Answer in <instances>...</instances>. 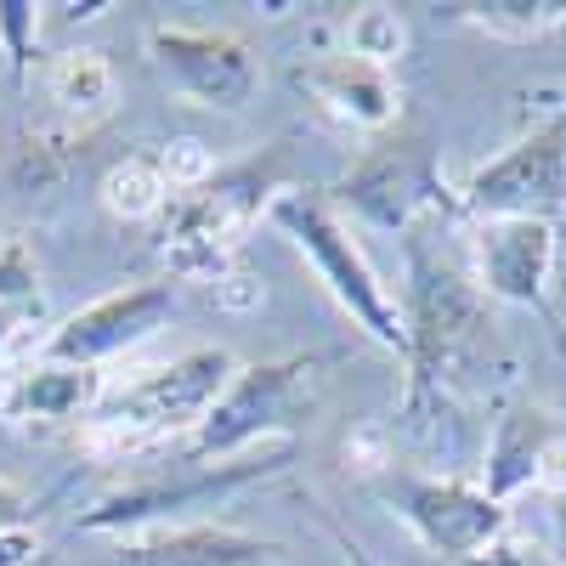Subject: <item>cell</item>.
Here are the masks:
<instances>
[{
    "mask_svg": "<svg viewBox=\"0 0 566 566\" xmlns=\"http://www.w3.org/2000/svg\"><path fill=\"white\" fill-rule=\"evenodd\" d=\"M352 205L374 221V227H408L413 210L437 193V176H431V154L424 148H391V154H374L352 181H346Z\"/></svg>",
    "mask_w": 566,
    "mask_h": 566,
    "instance_id": "4fadbf2b",
    "label": "cell"
},
{
    "mask_svg": "<svg viewBox=\"0 0 566 566\" xmlns=\"http://www.w3.org/2000/svg\"><path fill=\"white\" fill-rule=\"evenodd\" d=\"M413 283L419 290H413V335H408V346H419L424 363H442L476 335L482 301L470 295L453 272H437L424 255H413Z\"/></svg>",
    "mask_w": 566,
    "mask_h": 566,
    "instance_id": "7c38bea8",
    "label": "cell"
},
{
    "mask_svg": "<svg viewBox=\"0 0 566 566\" xmlns=\"http://www.w3.org/2000/svg\"><path fill=\"white\" fill-rule=\"evenodd\" d=\"M476 566H549L544 549H510V544H493Z\"/></svg>",
    "mask_w": 566,
    "mask_h": 566,
    "instance_id": "4316f807",
    "label": "cell"
},
{
    "mask_svg": "<svg viewBox=\"0 0 566 566\" xmlns=\"http://www.w3.org/2000/svg\"><path fill=\"white\" fill-rule=\"evenodd\" d=\"M277 544L239 533V527H142L136 538H119L108 566H277Z\"/></svg>",
    "mask_w": 566,
    "mask_h": 566,
    "instance_id": "9c48e42d",
    "label": "cell"
},
{
    "mask_svg": "<svg viewBox=\"0 0 566 566\" xmlns=\"http://www.w3.org/2000/svg\"><path fill=\"white\" fill-rule=\"evenodd\" d=\"M97 402H103V374L69 363H34L7 386V408L18 419H80Z\"/></svg>",
    "mask_w": 566,
    "mask_h": 566,
    "instance_id": "5bb4252c",
    "label": "cell"
},
{
    "mask_svg": "<svg viewBox=\"0 0 566 566\" xmlns=\"http://www.w3.org/2000/svg\"><path fill=\"white\" fill-rule=\"evenodd\" d=\"M482 29L510 34V40H533L555 23H566V7H549V0H488V7H464Z\"/></svg>",
    "mask_w": 566,
    "mask_h": 566,
    "instance_id": "ffe728a7",
    "label": "cell"
},
{
    "mask_svg": "<svg viewBox=\"0 0 566 566\" xmlns=\"http://www.w3.org/2000/svg\"><path fill=\"white\" fill-rule=\"evenodd\" d=\"M476 255H482L488 295L538 306L549 266H555V227L544 216H493L476 232Z\"/></svg>",
    "mask_w": 566,
    "mask_h": 566,
    "instance_id": "30bf717a",
    "label": "cell"
},
{
    "mask_svg": "<svg viewBox=\"0 0 566 566\" xmlns=\"http://www.w3.org/2000/svg\"><path fill=\"white\" fill-rule=\"evenodd\" d=\"M159 170H165V181H170V193H193V187H205V181L216 176V159H210L205 142L181 136V142H170V148L159 154Z\"/></svg>",
    "mask_w": 566,
    "mask_h": 566,
    "instance_id": "44dd1931",
    "label": "cell"
},
{
    "mask_svg": "<svg viewBox=\"0 0 566 566\" xmlns=\"http://www.w3.org/2000/svg\"><path fill=\"white\" fill-rule=\"evenodd\" d=\"M40 7H29V0H0V40H7V52H12V69H23L29 63V52H34V18Z\"/></svg>",
    "mask_w": 566,
    "mask_h": 566,
    "instance_id": "7402d4cb",
    "label": "cell"
},
{
    "mask_svg": "<svg viewBox=\"0 0 566 566\" xmlns=\"http://www.w3.org/2000/svg\"><path fill=\"white\" fill-rule=\"evenodd\" d=\"M533 482L549 488V493H566V437H560V431L544 442V453H538V464H533Z\"/></svg>",
    "mask_w": 566,
    "mask_h": 566,
    "instance_id": "cb8c5ba5",
    "label": "cell"
},
{
    "mask_svg": "<svg viewBox=\"0 0 566 566\" xmlns=\"http://www.w3.org/2000/svg\"><path fill=\"white\" fill-rule=\"evenodd\" d=\"M34 290V255L18 239H0V306Z\"/></svg>",
    "mask_w": 566,
    "mask_h": 566,
    "instance_id": "603a6c76",
    "label": "cell"
},
{
    "mask_svg": "<svg viewBox=\"0 0 566 566\" xmlns=\"http://www.w3.org/2000/svg\"><path fill=\"white\" fill-rule=\"evenodd\" d=\"M45 91L69 119H97L114 103V69L103 52H63L45 69Z\"/></svg>",
    "mask_w": 566,
    "mask_h": 566,
    "instance_id": "2e32d148",
    "label": "cell"
},
{
    "mask_svg": "<svg viewBox=\"0 0 566 566\" xmlns=\"http://www.w3.org/2000/svg\"><path fill=\"white\" fill-rule=\"evenodd\" d=\"M560 181H566V114L538 125L533 136H522L515 148H504L493 165H482L470 176L464 199L488 221L493 216H533V205L560 199Z\"/></svg>",
    "mask_w": 566,
    "mask_h": 566,
    "instance_id": "52a82bcc",
    "label": "cell"
},
{
    "mask_svg": "<svg viewBox=\"0 0 566 566\" xmlns=\"http://www.w3.org/2000/svg\"><path fill=\"white\" fill-rule=\"evenodd\" d=\"M402 522L431 544L448 560H482L504 533H510V515L493 493L482 488H464V482H424V476H391L380 488Z\"/></svg>",
    "mask_w": 566,
    "mask_h": 566,
    "instance_id": "277c9868",
    "label": "cell"
},
{
    "mask_svg": "<svg viewBox=\"0 0 566 566\" xmlns=\"http://www.w3.org/2000/svg\"><path fill=\"white\" fill-rule=\"evenodd\" d=\"M23 515H29V499H23V488H12L7 476H0V533L23 527Z\"/></svg>",
    "mask_w": 566,
    "mask_h": 566,
    "instance_id": "484cf974",
    "label": "cell"
},
{
    "mask_svg": "<svg viewBox=\"0 0 566 566\" xmlns=\"http://www.w3.org/2000/svg\"><path fill=\"white\" fill-rule=\"evenodd\" d=\"M335 538H340V549H346V555H352V566H374V560H368V555H363V549H357V544H352V538H346V533H340V527H335Z\"/></svg>",
    "mask_w": 566,
    "mask_h": 566,
    "instance_id": "f1b7e54d",
    "label": "cell"
},
{
    "mask_svg": "<svg viewBox=\"0 0 566 566\" xmlns=\"http://www.w3.org/2000/svg\"><path fill=\"white\" fill-rule=\"evenodd\" d=\"M232 374H239L232 352L199 346L165 368H148L142 380H130L119 391H103V402L91 408V431L108 448H142L170 431H187V424H205V413L216 408Z\"/></svg>",
    "mask_w": 566,
    "mask_h": 566,
    "instance_id": "6da1fadb",
    "label": "cell"
},
{
    "mask_svg": "<svg viewBox=\"0 0 566 566\" xmlns=\"http://www.w3.org/2000/svg\"><path fill=\"white\" fill-rule=\"evenodd\" d=\"M402 45H408V29H402V18H397L391 7H363V12H352V23H346V57H352V63L386 74V69L402 57Z\"/></svg>",
    "mask_w": 566,
    "mask_h": 566,
    "instance_id": "d6986e66",
    "label": "cell"
},
{
    "mask_svg": "<svg viewBox=\"0 0 566 566\" xmlns=\"http://www.w3.org/2000/svg\"><path fill=\"white\" fill-rule=\"evenodd\" d=\"M12 328H18V317H12V306H0V352L12 346Z\"/></svg>",
    "mask_w": 566,
    "mask_h": 566,
    "instance_id": "83f0119b",
    "label": "cell"
},
{
    "mask_svg": "<svg viewBox=\"0 0 566 566\" xmlns=\"http://www.w3.org/2000/svg\"><path fill=\"white\" fill-rule=\"evenodd\" d=\"M272 221L295 239V250L317 266V277L328 283L335 295L374 340L391 346V352H408V323L397 312V301L386 295V283L374 277V266L363 261V250L346 239V227L335 221V210H323L317 199L306 193H277L272 199Z\"/></svg>",
    "mask_w": 566,
    "mask_h": 566,
    "instance_id": "7a4b0ae2",
    "label": "cell"
},
{
    "mask_svg": "<svg viewBox=\"0 0 566 566\" xmlns=\"http://www.w3.org/2000/svg\"><path fill=\"white\" fill-rule=\"evenodd\" d=\"M176 312V295L165 283H136V290L103 295L85 312L63 317L57 335L40 346V363H69V368H97L119 352H130L136 340H148L154 328H165V317Z\"/></svg>",
    "mask_w": 566,
    "mask_h": 566,
    "instance_id": "8992f818",
    "label": "cell"
},
{
    "mask_svg": "<svg viewBox=\"0 0 566 566\" xmlns=\"http://www.w3.org/2000/svg\"><path fill=\"white\" fill-rule=\"evenodd\" d=\"M306 363L290 357V363H255V368H239L227 380V391L216 397V408L205 413L199 437H193V453L199 459H227L239 453L250 442H261L272 424L283 419V408H290L295 386H301Z\"/></svg>",
    "mask_w": 566,
    "mask_h": 566,
    "instance_id": "ba28073f",
    "label": "cell"
},
{
    "mask_svg": "<svg viewBox=\"0 0 566 566\" xmlns=\"http://www.w3.org/2000/svg\"><path fill=\"white\" fill-rule=\"evenodd\" d=\"M34 555H40L34 533H23V527H12V533H0V566H29Z\"/></svg>",
    "mask_w": 566,
    "mask_h": 566,
    "instance_id": "d4e9b609",
    "label": "cell"
},
{
    "mask_svg": "<svg viewBox=\"0 0 566 566\" xmlns=\"http://www.w3.org/2000/svg\"><path fill=\"white\" fill-rule=\"evenodd\" d=\"M290 459V448H266L261 459H239V464H193L187 482H154V488H130V493H114L103 499L91 515H80L85 533H103V527H136V522H154L165 510H181V504H199V499H221L232 488H244L266 470H277Z\"/></svg>",
    "mask_w": 566,
    "mask_h": 566,
    "instance_id": "8fae6325",
    "label": "cell"
},
{
    "mask_svg": "<svg viewBox=\"0 0 566 566\" xmlns=\"http://www.w3.org/2000/svg\"><path fill=\"white\" fill-rule=\"evenodd\" d=\"M154 63L170 74V85L181 97H193L205 108H244L261 85V69L250 57V45L227 29H187V23H165L154 29Z\"/></svg>",
    "mask_w": 566,
    "mask_h": 566,
    "instance_id": "5b68a950",
    "label": "cell"
},
{
    "mask_svg": "<svg viewBox=\"0 0 566 566\" xmlns=\"http://www.w3.org/2000/svg\"><path fill=\"white\" fill-rule=\"evenodd\" d=\"M7 386H12V380H7V368H0V402H7Z\"/></svg>",
    "mask_w": 566,
    "mask_h": 566,
    "instance_id": "f546056e",
    "label": "cell"
},
{
    "mask_svg": "<svg viewBox=\"0 0 566 566\" xmlns=\"http://www.w3.org/2000/svg\"><path fill=\"white\" fill-rule=\"evenodd\" d=\"M103 205L119 221H148L170 205V181L159 170V159H125L103 176Z\"/></svg>",
    "mask_w": 566,
    "mask_h": 566,
    "instance_id": "ac0fdd59",
    "label": "cell"
},
{
    "mask_svg": "<svg viewBox=\"0 0 566 566\" xmlns=\"http://www.w3.org/2000/svg\"><path fill=\"white\" fill-rule=\"evenodd\" d=\"M272 193L266 170H232V176H210L205 187L181 193L170 205V227H165V255L181 272H216L232 250L244 244L250 221L261 216Z\"/></svg>",
    "mask_w": 566,
    "mask_h": 566,
    "instance_id": "3957f363",
    "label": "cell"
},
{
    "mask_svg": "<svg viewBox=\"0 0 566 566\" xmlns=\"http://www.w3.org/2000/svg\"><path fill=\"white\" fill-rule=\"evenodd\" d=\"M317 97L328 103V114H340L352 125H368V130H380V125L397 119V85L380 69H363L352 57L328 63L317 74Z\"/></svg>",
    "mask_w": 566,
    "mask_h": 566,
    "instance_id": "9a60e30c",
    "label": "cell"
},
{
    "mask_svg": "<svg viewBox=\"0 0 566 566\" xmlns=\"http://www.w3.org/2000/svg\"><path fill=\"white\" fill-rule=\"evenodd\" d=\"M549 437H555V431H549L544 413H515V419L504 424V437H499V448H493V476H488L493 499H504V493H515L522 482H533V464H538V453H544Z\"/></svg>",
    "mask_w": 566,
    "mask_h": 566,
    "instance_id": "e0dca14e",
    "label": "cell"
}]
</instances>
